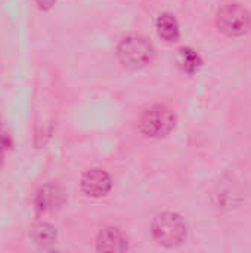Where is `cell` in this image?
I'll use <instances>...</instances> for the list:
<instances>
[{
	"instance_id": "obj_1",
	"label": "cell",
	"mask_w": 251,
	"mask_h": 253,
	"mask_svg": "<svg viewBox=\"0 0 251 253\" xmlns=\"http://www.w3.org/2000/svg\"><path fill=\"white\" fill-rule=\"evenodd\" d=\"M117 55L123 65L129 68H142L154 59L155 47L146 37L129 34L120 40Z\"/></svg>"
},
{
	"instance_id": "obj_2",
	"label": "cell",
	"mask_w": 251,
	"mask_h": 253,
	"mask_svg": "<svg viewBox=\"0 0 251 253\" xmlns=\"http://www.w3.org/2000/svg\"><path fill=\"white\" fill-rule=\"evenodd\" d=\"M154 239L167 248L179 246L186 239V225L182 216L173 212H163L152 221Z\"/></svg>"
},
{
	"instance_id": "obj_3",
	"label": "cell",
	"mask_w": 251,
	"mask_h": 253,
	"mask_svg": "<svg viewBox=\"0 0 251 253\" xmlns=\"http://www.w3.org/2000/svg\"><path fill=\"white\" fill-rule=\"evenodd\" d=\"M219 31L229 37H240L251 28L250 10L240 3H229L219 9L216 16Z\"/></svg>"
},
{
	"instance_id": "obj_4",
	"label": "cell",
	"mask_w": 251,
	"mask_h": 253,
	"mask_svg": "<svg viewBox=\"0 0 251 253\" xmlns=\"http://www.w3.org/2000/svg\"><path fill=\"white\" fill-rule=\"evenodd\" d=\"M175 123V113L167 105L157 104L142 114L139 120V129L148 138H163L173 130Z\"/></svg>"
},
{
	"instance_id": "obj_5",
	"label": "cell",
	"mask_w": 251,
	"mask_h": 253,
	"mask_svg": "<svg viewBox=\"0 0 251 253\" xmlns=\"http://www.w3.org/2000/svg\"><path fill=\"white\" fill-rule=\"evenodd\" d=\"M81 191L93 199L104 197L111 190V178L102 169H90L81 176Z\"/></svg>"
},
{
	"instance_id": "obj_6",
	"label": "cell",
	"mask_w": 251,
	"mask_h": 253,
	"mask_svg": "<svg viewBox=\"0 0 251 253\" xmlns=\"http://www.w3.org/2000/svg\"><path fill=\"white\" fill-rule=\"evenodd\" d=\"M65 202L64 190L56 184L43 185L36 196V209L40 213H49L59 209Z\"/></svg>"
},
{
	"instance_id": "obj_7",
	"label": "cell",
	"mask_w": 251,
	"mask_h": 253,
	"mask_svg": "<svg viewBox=\"0 0 251 253\" xmlns=\"http://www.w3.org/2000/svg\"><path fill=\"white\" fill-rule=\"evenodd\" d=\"M96 248L99 252H124L129 248V239L118 228H105L96 239Z\"/></svg>"
},
{
	"instance_id": "obj_8",
	"label": "cell",
	"mask_w": 251,
	"mask_h": 253,
	"mask_svg": "<svg viewBox=\"0 0 251 253\" xmlns=\"http://www.w3.org/2000/svg\"><path fill=\"white\" fill-rule=\"evenodd\" d=\"M155 28H157L158 36L164 42H176L179 39V34H180L179 24H178V19L175 18V15H172V13L158 15V18L155 21Z\"/></svg>"
},
{
	"instance_id": "obj_9",
	"label": "cell",
	"mask_w": 251,
	"mask_h": 253,
	"mask_svg": "<svg viewBox=\"0 0 251 253\" xmlns=\"http://www.w3.org/2000/svg\"><path fill=\"white\" fill-rule=\"evenodd\" d=\"M31 237L34 240V243L40 248H49L52 246L56 239H58V231L56 227H53L49 222H40L37 225L33 227L31 231Z\"/></svg>"
},
{
	"instance_id": "obj_10",
	"label": "cell",
	"mask_w": 251,
	"mask_h": 253,
	"mask_svg": "<svg viewBox=\"0 0 251 253\" xmlns=\"http://www.w3.org/2000/svg\"><path fill=\"white\" fill-rule=\"evenodd\" d=\"M180 55H182V61H183V65L188 71H194L198 68V65L201 64L200 61V56L191 50V49H182L180 50Z\"/></svg>"
},
{
	"instance_id": "obj_11",
	"label": "cell",
	"mask_w": 251,
	"mask_h": 253,
	"mask_svg": "<svg viewBox=\"0 0 251 253\" xmlns=\"http://www.w3.org/2000/svg\"><path fill=\"white\" fill-rule=\"evenodd\" d=\"M37 3V6L41 9V10H49L53 4H55V0H34Z\"/></svg>"
},
{
	"instance_id": "obj_12",
	"label": "cell",
	"mask_w": 251,
	"mask_h": 253,
	"mask_svg": "<svg viewBox=\"0 0 251 253\" xmlns=\"http://www.w3.org/2000/svg\"><path fill=\"white\" fill-rule=\"evenodd\" d=\"M6 150H7V139L0 135V160H1V157H3Z\"/></svg>"
}]
</instances>
